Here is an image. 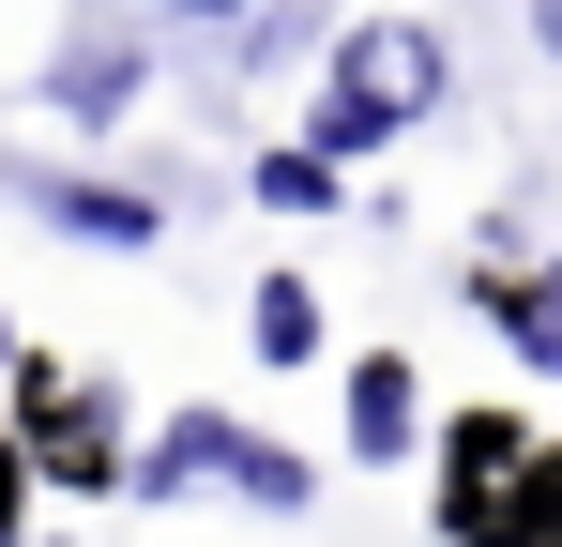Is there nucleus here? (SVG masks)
<instances>
[{
    "label": "nucleus",
    "mask_w": 562,
    "mask_h": 547,
    "mask_svg": "<svg viewBox=\"0 0 562 547\" xmlns=\"http://www.w3.org/2000/svg\"><path fill=\"white\" fill-rule=\"evenodd\" d=\"M486 320H502L532 365H562V320H548V289H532V274H486Z\"/></svg>",
    "instance_id": "nucleus-6"
},
{
    "label": "nucleus",
    "mask_w": 562,
    "mask_h": 547,
    "mask_svg": "<svg viewBox=\"0 0 562 547\" xmlns=\"http://www.w3.org/2000/svg\"><path fill=\"white\" fill-rule=\"evenodd\" d=\"M350 442H366V456H411V365H350Z\"/></svg>",
    "instance_id": "nucleus-4"
},
{
    "label": "nucleus",
    "mask_w": 562,
    "mask_h": 547,
    "mask_svg": "<svg viewBox=\"0 0 562 547\" xmlns=\"http://www.w3.org/2000/svg\"><path fill=\"white\" fill-rule=\"evenodd\" d=\"M244 456V426H213V411H183L168 442H153V487H198V471H228Z\"/></svg>",
    "instance_id": "nucleus-5"
},
{
    "label": "nucleus",
    "mask_w": 562,
    "mask_h": 547,
    "mask_svg": "<svg viewBox=\"0 0 562 547\" xmlns=\"http://www.w3.org/2000/svg\"><path fill=\"white\" fill-rule=\"evenodd\" d=\"M0 365H15V335H0Z\"/></svg>",
    "instance_id": "nucleus-11"
},
{
    "label": "nucleus",
    "mask_w": 562,
    "mask_h": 547,
    "mask_svg": "<svg viewBox=\"0 0 562 547\" xmlns=\"http://www.w3.org/2000/svg\"><path fill=\"white\" fill-rule=\"evenodd\" d=\"M122 91H137V62H122V46H106V62H61V107H92V122L122 107Z\"/></svg>",
    "instance_id": "nucleus-8"
},
{
    "label": "nucleus",
    "mask_w": 562,
    "mask_h": 547,
    "mask_svg": "<svg viewBox=\"0 0 562 547\" xmlns=\"http://www.w3.org/2000/svg\"><path fill=\"white\" fill-rule=\"evenodd\" d=\"M304 350H319V289L274 274V289H259V365H304Z\"/></svg>",
    "instance_id": "nucleus-7"
},
{
    "label": "nucleus",
    "mask_w": 562,
    "mask_h": 547,
    "mask_svg": "<svg viewBox=\"0 0 562 547\" xmlns=\"http://www.w3.org/2000/svg\"><path fill=\"white\" fill-rule=\"evenodd\" d=\"M259 198H274V213H335V168H304V153H274V168H259Z\"/></svg>",
    "instance_id": "nucleus-9"
},
{
    "label": "nucleus",
    "mask_w": 562,
    "mask_h": 547,
    "mask_svg": "<svg viewBox=\"0 0 562 547\" xmlns=\"http://www.w3.org/2000/svg\"><path fill=\"white\" fill-rule=\"evenodd\" d=\"M0 547H15V442H0Z\"/></svg>",
    "instance_id": "nucleus-10"
},
{
    "label": "nucleus",
    "mask_w": 562,
    "mask_h": 547,
    "mask_svg": "<svg viewBox=\"0 0 562 547\" xmlns=\"http://www.w3.org/2000/svg\"><path fill=\"white\" fill-rule=\"evenodd\" d=\"M46 198V228H92V244H153V198H122V182H31Z\"/></svg>",
    "instance_id": "nucleus-3"
},
{
    "label": "nucleus",
    "mask_w": 562,
    "mask_h": 547,
    "mask_svg": "<svg viewBox=\"0 0 562 547\" xmlns=\"http://www.w3.org/2000/svg\"><path fill=\"white\" fill-rule=\"evenodd\" d=\"M426 107H441V46H426L411 15H380V31L335 46V91H319L304 168H350V153H380V137H395V122H426Z\"/></svg>",
    "instance_id": "nucleus-1"
},
{
    "label": "nucleus",
    "mask_w": 562,
    "mask_h": 547,
    "mask_svg": "<svg viewBox=\"0 0 562 547\" xmlns=\"http://www.w3.org/2000/svg\"><path fill=\"white\" fill-rule=\"evenodd\" d=\"M15 426H31V442H15V471L46 456V471H77V487H106V411L77 395V380H61V365H15Z\"/></svg>",
    "instance_id": "nucleus-2"
}]
</instances>
